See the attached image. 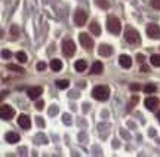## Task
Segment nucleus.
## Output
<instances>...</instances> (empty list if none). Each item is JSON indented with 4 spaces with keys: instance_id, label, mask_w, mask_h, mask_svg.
<instances>
[{
    "instance_id": "obj_20",
    "label": "nucleus",
    "mask_w": 160,
    "mask_h": 157,
    "mask_svg": "<svg viewBox=\"0 0 160 157\" xmlns=\"http://www.w3.org/2000/svg\"><path fill=\"white\" fill-rule=\"evenodd\" d=\"M151 64H153L154 67H160V55L159 54L151 55Z\"/></svg>"
},
{
    "instance_id": "obj_28",
    "label": "nucleus",
    "mask_w": 160,
    "mask_h": 157,
    "mask_svg": "<svg viewBox=\"0 0 160 157\" xmlns=\"http://www.w3.org/2000/svg\"><path fill=\"white\" fill-rule=\"evenodd\" d=\"M37 70H39V71H44V70H46V64H44V62H39L37 64Z\"/></svg>"
},
{
    "instance_id": "obj_16",
    "label": "nucleus",
    "mask_w": 160,
    "mask_h": 157,
    "mask_svg": "<svg viewBox=\"0 0 160 157\" xmlns=\"http://www.w3.org/2000/svg\"><path fill=\"white\" fill-rule=\"evenodd\" d=\"M89 30H91V34H93V36H99V34H101V27H99V24H98V22H91Z\"/></svg>"
},
{
    "instance_id": "obj_3",
    "label": "nucleus",
    "mask_w": 160,
    "mask_h": 157,
    "mask_svg": "<svg viewBox=\"0 0 160 157\" xmlns=\"http://www.w3.org/2000/svg\"><path fill=\"white\" fill-rule=\"evenodd\" d=\"M76 52V45L73 40H64L62 42V54L65 56H73Z\"/></svg>"
},
{
    "instance_id": "obj_23",
    "label": "nucleus",
    "mask_w": 160,
    "mask_h": 157,
    "mask_svg": "<svg viewBox=\"0 0 160 157\" xmlns=\"http://www.w3.org/2000/svg\"><path fill=\"white\" fill-rule=\"evenodd\" d=\"M156 86L154 85H147V86H144V92L145 93H153V92H156Z\"/></svg>"
},
{
    "instance_id": "obj_29",
    "label": "nucleus",
    "mask_w": 160,
    "mask_h": 157,
    "mask_svg": "<svg viewBox=\"0 0 160 157\" xmlns=\"http://www.w3.org/2000/svg\"><path fill=\"white\" fill-rule=\"evenodd\" d=\"M62 121H64L65 125H70V123H71V119H70V116H68V114H64V117H62Z\"/></svg>"
},
{
    "instance_id": "obj_1",
    "label": "nucleus",
    "mask_w": 160,
    "mask_h": 157,
    "mask_svg": "<svg viewBox=\"0 0 160 157\" xmlns=\"http://www.w3.org/2000/svg\"><path fill=\"white\" fill-rule=\"evenodd\" d=\"M92 97L95 99H98V101H105L110 97V89L107 88V86H102V85L95 86L93 91H92Z\"/></svg>"
},
{
    "instance_id": "obj_34",
    "label": "nucleus",
    "mask_w": 160,
    "mask_h": 157,
    "mask_svg": "<svg viewBox=\"0 0 160 157\" xmlns=\"http://www.w3.org/2000/svg\"><path fill=\"white\" fill-rule=\"evenodd\" d=\"M141 71H142V73H147V71H148V67H147V65H142V67H141Z\"/></svg>"
},
{
    "instance_id": "obj_9",
    "label": "nucleus",
    "mask_w": 160,
    "mask_h": 157,
    "mask_svg": "<svg viewBox=\"0 0 160 157\" xmlns=\"http://www.w3.org/2000/svg\"><path fill=\"white\" fill-rule=\"evenodd\" d=\"M145 107L150 110V111H153V110H156L157 107H159V104H160V101H159V98H156V97H148L147 99H145Z\"/></svg>"
},
{
    "instance_id": "obj_27",
    "label": "nucleus",
    "mask_w": 160,
    "mask_h": 157,
    "mask_svg": "<svg viewBox=\"0 0 160 157\" xmlns=\"http://www.w3.org/2000/svg\"><path fill=\"white\" fill-rule=\"evenodd\" d=\"M129 88H130V91L136 92V91H139V89H141V86H139V85H136V83H132V85L129 86Z\"/></svg>"
},
{
    "instance_id": "obj_18",
    "label": "nucleus",
    "mask_w": 160,
    "mask_h": 157,
    "mask_svg": "<svg viewBox=\"0 0 160 157\" xmlns=\"http://www.w3.org/2000/svg\"><path fill=\"white\" fill-rule=\"evenodd\" d=\"M102 70H104L102 62H99V61H95L93 65H92V73H93V74H101Z\"/></svg>"
},
{
    "instance_id": "obj_24",
    "label": "nucleus",
    "mask_w": 160,
    "mask_h": 157,
    "mask_svg": "<svg viewBox=\"0 0 160 157\" xmlns=\"http://www.w3.org/2000/svg\"><path fill=\"white\" fill-rule=\"evenodd\" d=\"M16 59L19 61V62H27V55L24 54V52H18V54H16Z\"/></svg>"
},
{
    "instance_id": "obj_11",
    "label": "nucleus",
    "mask_w": 160,
    "mask_h": 157,
    "mask_svg": "<svg viewBox=\"0 0 160 157\" xmlns=\"http://www.w3.org/2000/svg\"><path fill=\"white\" fill-rule=\"evenodd\" d=\"M28 98L30 99H37L40 95L43 93V89L40 88V86H34V88H31V89H28Z\"/></svg>"
},
{
    "instance_id": "obj_17",
    "label": "nucleus",
    "mask_w": 160,
    "mask_h": 157,
    "mask_svg": "<svg viewBox=\"0 0 160 157\" xmlns=\"http://www.w3.org/2000/svg\"><path fill=\"white\" fill-rule=\"evenodd\" d=\"M50 68H52V71L58 73V71H61V70H62V62H61L59 59H52L50 61Z\"/></svg>"
},
{
    "instance_id": "obj_15",
    "label": "nucleus",
    "mask_w": 160,
    "mask_h": 157,
    "mask_svg": "<svg viewBox=\"0 0 160 157\" xmlns=\"http://www.w3.org/2000/svg\"><path fill=\"white\" fill-rule=\"evenodd\" d=\"M74 68H76V71H79V73H83L85 70L87 68V62L85 59H79L77 62L74 64Z\"/></svg>"
},
{
    "instance_id": "obj_36",
    "label": "nucleus",
    "mask_w": 160,
    "mask_h": 157,
    "mask_svg": "<svg viewBox=\"0 0 160 157\" xmlns=\"http://www.w3.org/2000/svg\"><path fill=\"white\" fill-rule=\"evenodd\" d=\"M157 120H159V121H160V110H159V111H157Z\"/></svg>"
},
{
    "instance_id": "obj_4",
    "label": "nucleus",
    "mask_w": 160,
    "mask_h": 157,
    "mask_svg": "<svg viewBox=\"0 0 160 157\" xmlns=\"http://www.w3.org/2000/svg\"><path fill=\"white\" fill-rule=\"evenodd\" d=\"M13 116H15V110L11 105L3 104V105L0 107V117H2L3 120H11Z\"/></svg>"
},
{
    "instance_id": "obj_10",
    "label": "nucleus",
    "mask_w": 160,
    "mask_h": 157,
    "mask_svg": "<svg viewBox=\"0 0 160 157\" xmlns=\"http://www.w3.org/2000/svg\"><path fill=\"white\" fill-rule=\"evenodd\" d=\"M18 125H19L22 129H30V126H31V120H30L28 116L21 114L19 117H18Z\"/></svg>"
},
{
    "instance_id": "obj_7",
    "label": "nucleus",
    "mask_w": 160,
    "mask_h": 157,
    "mask_svg": "<svg viewBox=\"0 0 160 157\" xmlns=\"http://www.w3.org/2000/svg\"><path fill=\"white\" fill-rule=\"evenodd\" d=\"M79 39H80V43H82V46H83L85 49H92V48H93V40L91 39V36H89V34L80 33Z\"/></svg>"
},
{
    "instance_id": "obj_13",
    "label": "nucleus",
    "mask_w": 160,
    "mask_h": 157,
    "mask_svg": "<svg viewBox=\"0 0 160 157\" xmlns=\"http://www.w3.org/2000/svg\"><path fill=\"white\" fill-rule=\"evenodd\" d=\"M119 62H120V65H122L123 68H130V67H132V59H130V56H128V55H120Z\"/></svg>"
},
{
    "instance_id": "obj_35",
    "label": "nucleus",
    "mask_w": 160,
    "mask_h": 157,
    "mask_svg": "<svg viewBox=\"0 0 160 157\" xmlns=\"http://www.w3.org/2000/svg\"><path fill=\"white\" fill-rule=\"evenodd\" d=\"M138 61L139 62H144V55H138Z\"/></svg>"
},
{
    "instance_id": "obj_6",
    "label": "nucleus",
    "mask_w": 160,
    "mask_h": 157,
    "mask_svg": "<svg viewBox=\"0 0 160 157\" xmlns=\"http://www.w3.org/2000/svg\"><path fill=\"white\" fill-rule=\"evenodd\" d=\"M86 19H87V15H86L85 11H82V9L76 11V13H74V24H76V25L82 27V25L86 24Z\"/></svg>"
},
{
    "instance_id": "obj_19",
    "label": "nucleus",
    "mask_w": 160,
    "mask_h": 157,
    "mask_svg": "<svg viewBox=\"0 0 160 157\" xmlns=\"http://www.w3.org/2000/svg\"><path fill=\"white\" fill-rule=\"evenodd\" d=\"M68 85H70V82L65 80V78H61V80L56 82V86H58L59 89H67V88H68Z\"/></svg>"
},
{
    "instance_id": "obj_25",
    "label": "nucleus",
    "mask_w": 160,
    "mask_h": 157,
    "mask_svg": "<svg viewBox=\"0 0 160 157\" xmlns=\"http://www.w3.org/2000/svg\"><path fill=\"white\" fill-rule=\"evenodd\" d=\"M2 56H3L5 59H9V58L12 56V54H11L9 50H6V49H5V50H2Z\"/></svg>"
},
{
    "instance_id": "obj_14",
    "label": "nucleus",
    "mask_w": 160,
    "mask_h": 157,
    "mask_svg": "<svg viewBox=\"0 0 160 157\" xmlns=\"http://www.w3.org/2000/svg\"><path fill=\"white\" fill-rule=\"evenodd\" d=\"M5 138H6V141H7L9 144H16L18 141H19V135L15 134V132H7Z\"/></svg>"
},
{
    "instance_id": "obj_32",
    "label": "nucleus",
    "mask_w": 160,
    "mask_h": 157,
    "mask_svg": "<svg viewBox=\"0 0 160 157\" xmlns=\"http://www.w3.org/2000/svg\"><path fill=\"white\" fill-rule=\"evenodd\" d=\"M37 125L39 126H44V120H42L40 117H37Z\"/></svg>"
},
{
    "instance_id": "obj_33",
    "label": "nucleus",
    "mask_w": 160,
    "mask_h": 157,
    "mask_svg": "<svg viewBox=\"0 0 160 157\" xmlns=\"http://www.w3.org/2000/svg\"><path fill=\"white\" fill-rule=\"evenodd\" d=\"M49 113H50V114H53V113H55V114H56V113H58V107H52Z\"/></svg>"
},
{
    "instance_id": "obj_21",
    "label": "nucleus",
    "mask_w": 160,
    "mask_h": 157,
    "mask_svg": "<svg viewBox=\"0 0 160 157\" xmlns=\"http://www.w3.org/2000/svg\"><path fill=\"white\" fill-rule=\"evenodd\" d=\"M9 70H12V71H16V73H24V68H21L19 65H15V64H11V65H7Z\"/></svg>"
},
{
    "instance_id": "obj_26",
    "label": "nucleus",
    "mask_w": 160,
    "mask_h": 157,
    "mask_svg": "<svg viewBox=\"0 0 160 157\" xmlns=\"http://www.w3.org/2000/svg\"><path fill=\"white\" fill-rule=\"evenodd\" d=\"M151 6L154 9H160V0H151Z\"/></svg>"
},
{
    "instance_id": "obj_30",
    "label": "nucleus",
    "mask_w": 160,
    "mask_h": 157,
    "mask_svg": "<svg viewBox=\"0 0 160 157\" xmlns=\"http://www.w3.org/2000/svg\"><path fill=\"white\" fill-rule=\"evenodd\" d=\"M11 33H12V36H13V37L18 36V27H16V25H13V27L11 28Z\"/></svg>"
},
{
    "instance_id": "obj_2",
    "label": "nucleus",
    "mask_w": 160,
    "mask_h": 157,
    "mask_svg": "<svg viewBox=\"0 0 160 157\" xmlns=\"http://www.w3.org/2000/svg\"><path fill=\"white\" fill-rule=\"evenodd\" d=\"M107 28L113 34H119L122 30V24L116 16H108V19H107Z\"/></svg>"
},
{
    "instance_id": "obj_22",
    "label": "nucleus",
    "mask_w": 160,
    "mask_h": 157,
    "mask_svg": "<svg viewBox=\"0 0 160 157\" xmlns=\"http://www.w3.org/2000/svg\"><path fill=\"white\" fill-rule=\"evenodd\" d=\"M95 2H96V5H98V6L104 7V9H108V7H110V3L107 2V0H95Z\"/></svg>"
},
{
    "instance_id": "obj_12",
    "label": "nucleus",
    "mask_w": 160,
    "mask_h": 157,
    "mask_svg": "<svg viewBox=\"0 0 160 157\" xmlns=\"http://www.w3.org/2000/svg\"><path fill=\"white\" fill-rule=\"evenodd\" d=\"M98 54H99L101 56H104V58H107V56H110L113 54V48L108 46V45H101L99 49H98Z\"/></svg>"
},
{
    "instance_id": "obj_5",
    "label": "nucleus",
    "mask_w": 160,
    "mask_h": 157,
    "mask_svg": "<svg viewBox=\"0 0 160 157\" xmlns=\"http://www.w3.org/2000/svg\"><path fill=\"white\" fill-rule=\"evenodd\" d=\"M124 37H126V40L130 43V45H135V43L139 42V34H138L136 30H133V28H128L126 34H124Z\"/></svg>"
},
{
    "instance_id": "obj_31",
    "label": "nucleus",
    "mask_w": 160,
    "mask_h": 157,
    "mask_svg": "<svg viewBox=\"0 0 160 157\" xmlns=\"http://www.w3.org/2000/svg\"><path fill=\"white\" fill-rule=\"evenodd\" d=\"M43 107H44V102L43 101H37V104H36V108H37V110H43Z\"/></svg>"
},
{
    "instance_id": "obj_8",
    "label": "nucleus",
    "mask_w": 160,
    "mask_h": 157,
    "mask_svg": "<svg viewBox=\"0 0 160 157\" xmlns=\"http://www.w3.org/2000/svg\"><path fill=\"white\" fill-rule=\"evenodd\" d=\"M147 36L150 39H160V28L157 24H150L147 27Z\"/></svg>"
}]
</instances>
